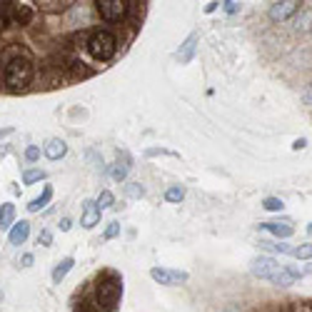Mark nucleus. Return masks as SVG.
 I'll list each match as a JSON object with an SVG mask.
<instances>
[{"instance_id": "1", "label": "nucleus", "mask_w": 312, "mask_h": 312, "mask_svg": "<svg viewBox=\"0 0 312 312\" xmlns=\"http://www.w3.org/2000/svg\"><path fill=\"white\" fill-rule=\"evenodd\" d=\"M122 297V277L115 270H102L88 287L75 295L73 312H115Z\"/></svg>"}, {"instance_id": "2", "label": "nucleus", "mask_w": 312, "mask_h": 312, "mask_svg": "<svg viewBox=\"0 0 312 312\" xmlns=\"http://www.w3.org/2000/svg\"><path fill=\"white\" fill-rule=\"evenodd\" d=\"M38 82V65L30 58H15L3 70V88L10 93H23Z\"/></svg>"}, {"instance_id": "3", "label": "nucleus", "mask_w": 312, "mask_h": 312, "mask_svg": "<svg viewBox=\"0 0 312 312\" xmlns=\"http://www.w3.org/2000/svg\"><path fill=\"white\" fill-rule=\"evenodd\" d=\"M117 48H120V40L117 35L110 30V28H95L90 35H88V43H85V50L90 53L93 60L98 62H108L117 55Z\"/></svg>"}, {"instance_id": "4", "label": "nucleus", "mask_w": 312, "mask_h": 312, "mask_svg": "<svg viewBox=\"0 0 312 312\" xmlns=\"http://www.w3.org/2000/svg\"><path fill=\"white\" fill-rule=\"evenodd\" d=\"M95 5V13L100 15V20L105 23H120L122 18H128V13L133 10L135 3H125V0H98Z\"/></svg>"}, {"instance_id": "5", "label": "nucleus", "mask_w": 312, "mask_h": 312, "mask_svg": "<svg viewBox=\"0 0 312 312\" xmlns=\"http://www.w3.org/2000/svg\"><path fill=\"white\" fill-rule=\"evenodd\" d=\"M150 277L160 285H180L187 282V273H180V270H165V267H153Z\"/></svg>"}, {"instance_id": "6", "label": "nucleus", "mask_w": 312, "mask_h": 312, "mask_svg": "<svg viewBox=\"0 0 312 312\" xmlns=\"http://www.w3.org/2000/svg\"><path fill=\"white\" fill-rule=\"evenodd\" d=\"M277 260H273V257H257L255 262H253V275H257V277H262V280H270L275 273H277Z\"/></svg>"}, {"instance_id": "7", "label": "nucleus", "mask_w": 312, "mask_h": 312, "mask_svg": "<svg viewBox=\"0 0 312 312\" xmlns=\"http://www.w3.org/2000/svg\"><path fill=\"white\" fill-rule=\"evenodd\" d=\"M300 10V3H295V0H287V3H275L273 8H270V18L273 20H287L290 15H295Z\"/></svg>"}, {"instance_id": "8", "label": "nucleus", "mask_w": 312, "mask_h": 312, "mask_svg": "<svg viewBox=\"0 0 312 312\" xmlns=\"http://www.w3.org/2000/svg\"><path fill=\"white\" fill-rule=\"evenodd\" d=\"M100 222V207H98V202H93V200H88L85 205H82V217H80V225L82 227H95Z\"/></svg>"}, {"instance_id": "9", "label": "nucleus", "mask_w": 312, "mask_h": 312, "mask_svg": "<svg viewBox=\"0 0 312 312\" xmlns=\"http://www.w3.org/2000/svg\"><path fill=\"white\" fill-rule=\"evenodd\" d=\"M302 273H297V270H290V267H277V273L270 277V282H275V285H282V287H287V285H292L297 277H300Z\"/></svg>"}, {"instance_id": "10", "label": "nucleus", "mask_w": 312, "mask_h": 312, "mask_svg": "<svg viewBox=\"0 0 312 312\" xmlns=\"http://www.w3.org/2000/svg\"><path fill=\"white\" fill-rule=\"evenodd\" d=\"M195 48H197V33H193V35H190V38H187L185 43H182V48L177 50V60L182 62V65H185V62H190V60H193Z\"/></svg>"}, {"instance_id": "11", "label": "nucleus", "mask_w": 312, "mask_h": 312, "mask_svg": "<svg viewBox=\"0 0 312 312\" xmlns=\"http://www.w3.org/2000/svg\"><path fill=\"white\" fill-rule=\"evenodd\" d=\"M30 235V222L28 220H20L13 230H10V245H23Z\"/></svg>"}, {"instance_id": "12", "label": "nucleus", "mask_w": 312, "mask_h": 312, "mask_svg": "<svg viewBox=\"0 0 312 312\" xmlns=\"http://www.w3.org/2000/svg\"><path fill=\"white\" fill-rule=\"evenodd\" d=\"M65 153H68V145L62 142V140H58V137L48 140V145H45V157L48 160H60Z\"/></svg>"}, {"instance_id": "13", "label": "nucleus", "mask_w": 312, "mask_h": 312, "mask_svg": "<svg viewBox=\"0 0 312 312\" xmlns=\"http://www.w3.org/2000/svg\"><path fill=\"white\" fill-rule=\"evenodd\" d=\"M73 265H75V260H73V257L60 260V262L55 265V270H53V282H55V285H60L62 280H65V275L73 270Z\"/></svg>"}, {"instance_id": "14", "label": "nucleus", "mask_w": 312, "mask_h": 312, "mask_svg": "<svg viewBox=\"0 0 312 312\" xmlns=\"http://www.w3.org/2000/svg\"><path fill=\"white\" fill-rule=\"evenodd\" d=\"M260 227L267 230V233H273L275 237H290L292 235V227H290L287 222H262Z\"/></svg>"}, {"instance_id": "15", "label": "nucleus", "mask_w": 312, "mask_h": 312, "mask_svg": "<svg viewBox=\"0 0 312 312\" xmlns=\"http://www.w3.org/2000/svg\"><path fill=\"white\" fill-rule=\"evenodd\" d=\"M13 220H15V205L5 202L3 207H0V230H10Z\"/></svg>"}, {"instance_id": "16", "label": "nucleus", "mask_w": 312, "mask_h": 312, "mask_svg": "<svg viewBox=\"0 0 312 312\" xmlns=\"http://www.w3.org/2000/svg\"><path fill=\"white\" fill-rule=\"evenodd\" d=\"M50 197H53V187H45V190H43V195H40V197H35V200H30L28 210H30V213H40V210H43V207L50 202Z\"/></svg>"}, {"instance_id": "17", "label": "nucleus", "mask_w": 312, "mask_h": 312, "mask_svg": "<svg viewBox=\"0 0 312 312\" xmlns=\"http://www.w3.org/2000/svg\"><path fill=\"white\" fill-rule=\"evenodd\" d=\"M295 28L297 30H310L312 28V10H302L295 20Z\"/></svg>"}, {"instance_id": "18", "label": "nucleus", "mask_w": 312, "mask_h": 312, "mask_svg": "<svg viewBox=\"0 0 312 312\" xmlns=\"http://www.w3.org/2000/svg\"><path fill=\"white\" fill-rule=\"evenodd\" d=\"M262 207L267 213H280L282 207H285V202L280 200V197H265V202H262Z\"/></svg>"}, {"instance_id": "19", "label": "nucleus", "mask_w": 312, "mask_h": 312, "mask_svg": "<svg viewBox=\"0 0 312 312\" xmlns=\"http://www.w3.org/2000/svg\"><path fill=\"white\" fill-rule=\"evenodd\" d=\"M292 255L297 260H312V245H300V247H292Z\"/></svg>"}, {"instance_id": "20", "label": "nucleus", "mask_w": 312, "mask_h": 312, "mask_svg": "<svg viewBox=\"0 0 312 312\" xmlns=\"http://www.w3.org/2000/svg\"><path fill=\"white\" fill-rule=\"evenodd\" d=\"M125 195H128V197H142L145 187L140 182H130V185H125Z\"/></svg>"}, {"instance_id": "21", "label": "nucleus", "mask_w": 312, "mask_h": 312, "mask_svg": "<svg viewBox=\"0 0 312 312\" xmlns=\"http://www.w3.org/2000/svg\"><path fill=\"white\" fill-rule=\"evenodd\" d=\"M40 180H45V173L43 170H28L23 175V182L25 185H33V182H40Z\"/></svg>"}, {"instance_id": "22", "label": "nucleus", "mask_w": 312, "mask_h": 312, "mask_svg": "<svg viewBox=\"0 0 312 312\" xmlns=\"http://www.w3.org/2000/svg\"><path fill=\"white\" fill-rule=\"evenodd\" d=\"M182 197H185V190H182L180 185L177 187H170V190L165 193V200H168V202H180Z\"/></svg>"}, {"instance_id": "23", "label": "nucleus", "mask_w": 312, "mask_h": 312, "mask_svg": "<svg viewBox=\"0 0 312 312\" xmlns=\"http://www.w3.org/2000/svg\"><path fill=\"white\" fill-rule=\"evenodd\" d=\"M113 202H115V197H113L110 190H102L100 193V197H98V207H100V210H102V207H113Z\"/></svg>"}, {"instance_id": "24", "label": "nucleus", "mask_w": 312, "mask_h": 312, "mask_svg": "<svg viewBox=\"0 0 312 312\" xmlns=\"http://www.w3.org/2000/svg\"><path fill=\"white\" fill-rule=\"evenodd\" d=\"M125 175H128V165H125V162H115V168H113V180L120 182V180H125Z\"/></svg>"}, {"instance_id": "25", "label": "nucleus", "mask_w": 312, "mask_h": 312, "mask_svg": "<svg viewBox=\"0 0 312 312\" xmlns=\"http://www.w3.org/2000/svg\"><path fill=\"white\" fill-rule=\"evenodd\" d=\"M38 157H40V150L35 148V145H30V148L25 150V160H28V162H35Z\"/></svg>"}, {"instance_id": "26", "label": "nucleus", "mask_w": 312, "mask_h": 312, "mask_svg": "<svg viewBox=\"0 0 312 312\" xmlns=\"http://www.w3.org/2000/svg\"><path fill=\"white\" fill-rule=\"evenodd\" d=\"M117 233H120V225H117V222H110V225H108V230H105V240H113Z\"/></svg>"}, {"instance_id": "27", "label": "nucleus", "mask_w": 312, "mask_h": 312, "mask_svg": "<svg viewBox=\"0 0 312 312\" xmlns=\"http://www.w3.org/2000/svg\"><path fill=\"white\" fill-rule=\"evenodd\" d=\"M50 242H53V233L50 230H43V233H40V237H38V245H45L48 247Z\"/></svg>"}, {"instance_id": "28", "label": "nucleus", "mask_w": 312, "mask_h": 312, "mask_svg": "<svg viewBox=\"0 0 312 312\" xmlns=\"http://www.w3.org/2000/svg\"><path fill=\"white\" fill-rule=\"evenodd\" d=\"M222 5H225V13H230V15L240 10V3H235V0H227V3H222Z\"/></svg>"}, {"instance_id": "29", "label": "nucleus", "mask_w": 312, "mask_h": 312, "mask_svg": "<svg viewBox=\"0 0 312 312\" xmlns=\"http://www.w3.org/2000/svg\"><path fill=\"white\" fill-rule=\"evenodd\" d=\"M302 102H305V105H310V108H312V85H310V88L302 93Z\"/></svg>"}, {"instance_id": "30", "label": "nucleus", "mask_w": 312, "mask_h": 312, "mask_svg": "<svg viewBox=\"0 0 312 312\" xmlns=\"http://www.w3.org/2000/svg\"><path fill=\"white\" fill-rule=\"evenodd\" d=\"M70 227H73V222H70V217H62V220H60V230H62V233H68V230H70Z\"/></svg>"}, {"instance_id": "31", "label": "nucleus", "mask_w": 312, "mask_h": 312, "mask_svg": "<svg viewBox=\"0 0 312 312\" xmlns=\"http://www.w3.org/2000/svg\"><path fill=\"white\" fill-rule=\"evenodd\" d=\"M305 145H307V140H305V137H300V140H295V145H292V148H295V150H302Z\"/></svg>"}, {"instance_id": "32", "label": "nucleus", "mask_w": 312, "mask_h": 312, "mask_svg": "<svg viewBox=\"0 0 312 312\" xmlns=\"http://www.w3.org/2000/svg\"><path fill=\"white\" fill-rule=\"evenodd\" d=\"M20 262H23V267L33 265V255H30V253H28V255H23V260H20Z\"/></svg>"}, {"instance_id": "33", "label": "nucleus", "mask_w": 312, "mask_h": 312, "mask_svg": "<svg viewBox=\"0 0 312 312\" xmlns=\"http://www.w3.org/2000/svg\"><path fill=\"white\" fill-rule=\"evenodd\" d=\"M217 5H220V3H207V5H205V13H215Z\"/></svg>"}, {"instance_id": "34", "label": "nucleus", "mask_w": 312, "mask_h": 312, "mask_svg": "<svg viewBox=\"0 0 312 312\" xmlns=\"http://www.w3.org/2000/svg\"><path fill=\"white\" fill-rule=\"evenodd\" d=\"M13 133V128H5V130H0V137H3V135H10Z\"/></svg>"}, {"instance_id": "35", "label": "nucleus", "mask_w": 312, "mask_h": 312, "mask_svg": "<svg viewBox=\"0 0 312 312\" xmlns=\"http://www.w3.org/2000/svg\"><path fill=\"white\" fill-rule=\"evenodd\" d=\"M307 233H310V235H312V225H310V227H307Z\"/></svg>"}]
</instances>
